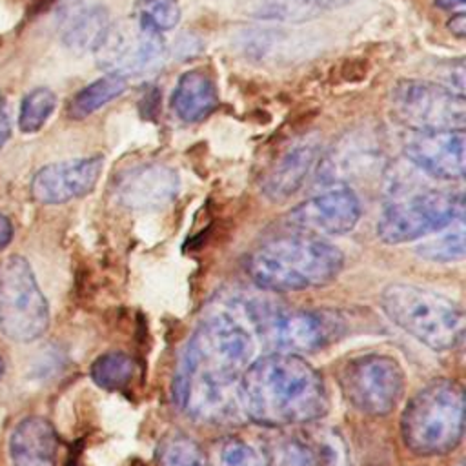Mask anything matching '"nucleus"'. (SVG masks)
I'll list each match as a JSON object with an SVG mask.
<instances>
[{
  "label": "nucleus",
  "mask_w": 466,
  "mask_h": 466,
  "mask_svg": "<svg viewBox=\"0 0 466 466\" xmlns=\"http://www.w3.org/2000/svg\"><path fill=\"white\" fill-rule=\"evenodd\" d=\"M255 355L248 326L229 311L208 315L191 333L175 368L177 408L200 422L240 420V377Z\"/></svg>",
  "instance_id": "1"
},
{
  "label": "nucleus",
  "mask_w": 466,
  "mask_h": 466,
  "mask_svg": "<svg viewBox=\"0 0 466 466\" xmlns=\"http://www.w3.org/2000/svg\"><path fill=\"white\" fill-rule=\"evenodd\" d=\"M238 391L242 413L264 428L311 424L329 410L322 375L295 353L275 351L251 360Z\"/></svg>",
  "instance_id": "2"
},
{
  "label": "nucleus",
  "mask_w": 466,
  "mask_h": 466,
  "mask_svg": "<svg viewBox=\"0 0 466 466\" xmlns=\"http://www.w3.org/2000/svg\"><path fill=\"white\" fill-rule=\"evenodd\" d=\"M344 266L342 251L320 237L288 231L260 242L246 258V273L269 293H295L324 288Z\"/></svg>",
  "instance_id": "3"
},
{
  "label": "nucleus",
  "mask_w": 466,
  "mask_h": 466,
  "mask_svg": "<svg viewBox=\"0 0 466 466\" xmlns=\"http://www.w3.org/2000/svg\"><path fill=\"white\" fill-rule=\"evenodd\" d=\"M464 435V390L455 379L426 382L404 406L400 437L419 457H439L453 451Z\"/></svg>",
  "instance_id": "4"
},
{
  "label": "nucleus",
  "mask_w": 466,
  "mask_h": 466,
  "mask_svg": "<svg viewBox=\"0 0 466 466\" xmlns=\"http://www.w3.org/2000/svg\"><path fill=\"white\" fill-rule=\"evenodd\" d=\"M379 300L386 317L426 348L451 351L462 346L466 319L455 300L404 282L388 284Z\"/></svg>",
  "instance_id": "5"
},
{
  "label": "nucleus",
  "mask_w": 466,
  "mask_h": 466,
  "mask_svg": "<svg viewBox=\"0 0 466 466\" xmlns=\"http://www.w3.org/2000/svg\"><path fill=\"white\" fill-rule=\"evenodd\" d=\"M253 331L271 350L282 353H313L340 339L344 322L324 309L286 308L269 302L246 306Z\"/></svg>",
  "instance_id": "6"
},
{
  "label": "nucleus",
  "mask_w": 466,
  "mask_h": 466,
  "mask_svg": "<svg viewBox=\"0 0 466 466\" xmlns=\"http://www.w3.org/2000/svg\"><path fill=\"white\" fill-rule=\"evenodd\" d=\"M464 213L461 191L420 189L397 195L377 220V237L384 244H404L437 233Z\"/></svg>",
  "instance_id": "7"
},
{
  "label": "nucleus",
  "mask_w": 466,
  "mask_h": 466,
  "mask_svg": "<svg viewBox=\"0 0 466 466\" xmlns=\"http://www.w3.org/2000/svg\"><path fill=\"white\" fill-rule=\"evenodd\" d=\"M344 400L362 415L384 417L404 395L406 375L400 362L386 353H362L348 359L339 371Z\"/></svg>",
  "instance_id": "8"
},
{
  "label": "nucleus",
  "mask_w": 466,
  "mask_h": 466,
  "mask_svg": "<svg viewBox=\"0 0 466 466\" xmlns=\"http://www.w3.org/2000/svg\"><path fill=\"white\" fill-rule=\"evenodd\" d=\"M49 328V304L31 264L22 255L0 266V333L15 342H33Z\"/></svg>",
  "instance_id": "9"
},
{
  "label": "nucleus",
  "mask_w": 466,
  "mask_h": 466,
  "mask_svg": "<svg viewBox=\"0 0 466 466\" xmlns=\"http://www.w3.org/2000/svg\"><path fill=\"white\" fill-rule=\"evenodd\" d=\"M391 111L408 129L444 131L464 129V95L430 80L404 78L391 89Z\"/></svg>",
  "instance_id": "10"
},
{
  "label": "nucleus",
  "mask_w": 466,
  "mask_h": 466,
  "mask_svg": "<svg viewBox=\"0 0 466 466\" xmlns=\"http://www.w3.org/2000/svg\"><path fill=\"white\" fill-rule=\"evenodd\" d=\"M93 53L102 69L127 78L158 69L166 58V42L162 33L131 16V20L109 24Z\"/></svg>",
  "instance_id": "11"
},
{
  "label": "nucleus",
  "mask_w": 466,
  "mask_h": 466,
  "mask_svg": "<svg viewBox=\"0 0 466 466\" xmlns=\"http://www.w3.org/2000/svg\"><path fill=\"white\" fill-rule=\"evenodd\" d=\"M362 206L357 193L348 186L329 187L291 208L284 222L291 231L315 237L344 235L360 220Z\"/></svg>",
  "instance_id": "12"
},
{
  "label": "nucleus",
  "mask_w": 466,
  "mask_h": 466,
  "mask_svg": "<svg viewBox=\"0 0 466 466\" xmlns=\"http://www.w3.org/2000/svg\"><path fill=\"white\" fill-rule=\"evenodd\" d=\"M464 129H410L402 140V153L408 162L439 180H461L464 177Z\"/></svg>",
  "instance_id": "13"
},
{
  "label": "nucleus",
  "mask_w": 466,
  "mask_h": 466,
  "mask_svg": "<svg viewBox=\"0 0 466 466\" xmlns=\"http://www.w3.org/2000/svg\"><path fill=\"white\" fill-rule=\"evenodd\" d=\"M102 169L100 155L46 164L31 178V195L40 204H66L91 193Z\"/></svg>",
  "instance_id": "14"
},
{
  "label": "nucleus",
  "mask_w": 466,
  "mask_h": 466,
  "mask_svg": "<svg viewBox=\"0 0 466 466\" xmlns=\"http://www.w3.org/2000/svg\"><path fill=\"white\" fill-rule=\"evenodd\" d=\"M178 175L166 164H140L127 167L115 178V200L133 211H151L169 204L178 193Z\"/></svg>",
  "instance_id": "15"
},
{
  "label": "nucleus",
  "mask_w": 466,
  "mask_h": 466,
  "mask_svg": "<svg viewBox=\"0 0 466 466\" xmlns=\"http://www.w3.org/2000/svg\"><path fill=\"white\" fill-rule=\"evenodd\" d=\"M320 142L304 137L288 146L260 178V191L273 202H282L295 195L320 160Z\"/></svg>",
  "instance_id": "16"
},
{
  "label": "nucleus",
  "mask_w": 466,
  "mask_h": 466,
  "mask_svg": "<svg viewBox=\"0 0 466 466\" xmlns=\"http://www.w3.org/2000/svg\"><path fill=\"white\" fill-rule=\"evenodd\" d=\"M58 437L55 426L38 415L22 419L9 439L15 466H56Z\"/></svg>",
  "instance_id": "17"
},
{
  "label": "nucleus",
  "mask_w": 466,
  "mask_h": 466,
  "mask_svg": "<svg viewBox=\"0 0 466 466\" xmlns=\"http://www.w3.org/2000/svg\"><path fill=\"white\" fill-rule=\"evenodd\" d=\"M217 106V82L208 71L189 69L180 75L171 95V107L182 122H200L208 118Z\"/></svg>",
  "instance_id": "18"
},
{
  "label": "nucleus",
  "mask_w": 466,
  "mask_h": 466,
  "mask_svg": "<svg viewBox=\"0 0 466 466\" xmlns=\"http://www.w3.org/2000/svg\"><path fill=\"white\" fill-rule=\"evenodd\" d=\"M111 20L102 5L75 7L62 15V42L75 53L95 51Z\"/></svg>",
  "instance_id": "19"
},
{
  "label": "nucleus",
  "mask_w": 466,
  "mask_h": 466,
  "mask_svg": "<svg viewBox=\"0 0 466 466\" xmlns=\"http://www.w3.org/2000/svg\"><path fill=\"white\" fill-rule=\"evenodd\" d=\"M127 89V78L116 73H106L104 76L89 82L76 91L67 104V116L73 120H84L111 100L118 98Z\"/></svg>",
  "instance_id": "20"
},
{
  "label": "nucleus",
  "mask_w": 466,
  "mask_h": 466,
  "mask_svg": "<svg viewBox=\"0 0 466 466\" xmlns=\"http://www.w3.org/2000/svg\"><path fill=\"white\" fill-rule=\"evenodd\" d=\"M266 466H322L311 442L295 435L271 437L262 450Z\"/></svg>",
  "instance_id": "21"
},
{
  "label": "nucleus",
  "mask_w": 466,
  "mask_h": 466,
  "mask_svg": "<svg viewBox=\"0 0 466 466\" xmlns=\"http://www.w3.org/2000/svg\"><path fill=\"white\" fill-rule=\"evenodd\" d=\"M137 366L131 355L124 351H107L96 357L89 368V375L102 390L116 391L131 384Z\"/></svg>",
  "instance_id": "22"
},
{
  "label": "nucleus",
  "mask_w": 466,
  "mask_h": 466,
  "mask_svg": "<svg viewBox=\"0 0 466 466\" xmlns=\"http://www.w3.org/2000/svg\"><path fill=\"white\" fill-rule=\"evenodd\" d=\"M435 238H430L417 246V253L420 258L430 262H457L464 258V224L462 218L455 220L448 228L437 231Z\"/></svg>",
  "instance_id": "23"
},
{
  "label": "nucleus",
  "mask_w": 466,
  "mask_h": 466,
  "mask_svg": "<svg viewBox=\"0 0 466 466\" xmlns=\"http://www.w3.org/2000/svg\"><path fill=\"white\" fill-rule=\"evenodd\" d=\"M350 2L353 0H266L260 9V16L302 22L317 16V13L339 9L342 5H348Z\"/></svg>",
  "instance_id": "24"
},
{
  "label": "nucleus",
  "mask_w": 466,
  "mask_h": 466,
  "mask_svg": "<svg viewBox=\"0 0 466 466\" xmlns=\"http://www.w3.org/2000/svg\"><path fill=\"white\" fill-rule=\"evenodd\" d=\"M56 107V95L49 87H35L31 89L20 104V113H18V127L22 133L31 135L40 131L49 116L53 115Z\"/></svg>",
  "instance_id": "25"
},
{
  "label": "nucleus",
  "mask_w": 466,
  "mask_h": 466,
  "mask_svg": "<svg viewBox=\"0 0 466 466\" xmlns=\"http://www.w3.org/2000/svg\"><path fill=\"white\" fill-rule=\"evenodd\" d=\"M211 466H266L262 453L235 435L220 437L208 453Z\"/></svg>",
  "instance_id": "26"
},
{
  "label": "nucleus",
  "mask_w": 466,
  "mask_h": 466,
  "mask_svg": "<svg viewBox=\"0 0 466 466\" xmlns=\"http://www.w3.org/2000/svg\"><path fill=\"white\" fill-rule=\"evenodd\" d=\"M133 18L158 33L173 29L180 22L178 0H135Z\"/></svg>",
  "instance_id": "27"
},
{
  "label": "nucleus",
  "mask_w": 466,
  "mask_h": 466,
  "mask_svg": "<svg viewBox=\"0 0 466 466\" xmlns=\"http://www.w3.org/2000/svg\"><path fill=\"white\" fill-rule=\"evenodd\" d=\"M160 466H195L200 462V451L193 441L175 433L160 444Z\"/></svg>",
  "instance_id": "28"
},
{
  "label": "nucleus",
  "mask_w": 466,
  "mask_h": 466,
  "mask_svg": "<svg viewBox=\"0 0 466 466\" xmlns=\"http://www.w3.org/2000/svg\"><path fill=\"white\" fill-rule=\"evenodd\" d=\"M11 137V118H9V109L4 93L0 91V151L5 146V142Z\"/></svg>",
  "instance_id": "29"
},
{
  "label": "nucleus",
  "mask_w": 466,
  "mask_h": 466,
  "mask_svg": "<svg viewBox=\"0 0 466 466\" xmlns=\"http://www.w3.org/2000/svg\"><path fill=\"white\" fill-rule=\"evenodd\" d=\"M15 229H13V222L9 220L7 215L0 213V251L4 248H7V244L13 240Z\"/></svg>",
  "instance_id": "30"
},
{
  "label": "nucleus",
  "mask_w": 466,
  "mask_h": 466,
  "mask_svg": "<svg viewBox=\"0 0 466 466\" xmlns=\"http://www.w3.org/2000/svg\"><path fill=\"white\" fill-rule=\"evenodd\" d=\"M448 27H450V31L455 36L462 38L466 35V16H464V13L462 11L461 13H453L451 18L448 20Z\"/></svg>",
  "instance_id": "31"
},
{
  "label": "nucleus",
  "mask_w": 466,
  "mask_h": 466,
  "mask_svg": "<svg viewBox=\"0 0 466 466\" xmlns=\"http://www.w3.org/2000/svg\"><path fill=\"white\" fill-rule=\"evenodd\" d=\"M435 4L446 11H453V13H461L466 0H435Z\"/></svg>",
  "instance_id": "32"
},
{
  "label": "nucleus",
  "mask_w": 466,
  "mask_h": 466,
  "mask_svg": "<svg viewBox=\"0 0 466 466\" xmlns=\"http://www.w3.org/2000/svg\"><path fill=\"white\" fill-rule=\"evenodd\" d=\"M84 0H60V9H62V15H66L67 11L75 9V7H80Z\"/></svg>",
  "instance_id": "33"
},
{
  "label": "nucleus",
  "mask_w": 466,
  "mask_h": 466,
  "mask_svg": "<svg viewBox=\"0 0 466 466\" xmlns=\"http://www.w3.org/2000/svg\"><path fill=\"white\" fill-rule=\"evenodd\" d=\"M4 371H5V364H4V359L0 357V379L4 377Z\"/></svg>",
  "instance_id": "34"
},
{
  "label": "nucleus",
  "mask_w": 466,
  "mask_h": 466,
  "mask_svg": "<svg viewBox=\"0 0 466 466\" xmlns=\"http://www.w3.org/2000/svg\"><path fill=\"white\" fill-rule=\"evenodd\" d=\"M195 466H202V464H195Z\"/></svg>",
  "instance_id": "35"
}]
</instances>
